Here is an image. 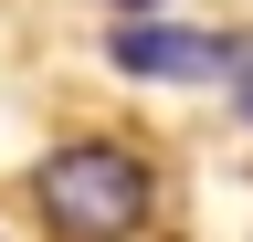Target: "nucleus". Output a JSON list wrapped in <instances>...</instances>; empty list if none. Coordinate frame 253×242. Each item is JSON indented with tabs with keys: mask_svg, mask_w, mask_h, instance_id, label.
<instances>
[{
	"mask_svg": "<svg viewBox=\"0 0 253 242\" xmlns=\"http://www.w3.org/2000/svg\"><path fill=\"white\" fill-rule=\"evenodd\" d=\"M32 200H42V221L63 242H126L148 221V158H126L106 137H74L32 169Z\"/></svg>",
	"mask_w": 253,
	"mask_h": 242,
	"instance_id": "f257e3e1",
	"label": "nucleus"
},
{
	"mask_svg": "<svg viewBox=\"0 0 253 242\" xmlns=\"http://www.w3.org/2000/svg\"><path fill=\"white\" fill-rule=\"evenodd\" d=\"M106 53H116L126 74H158V84L232 74V42H221V32H179V21H126V32H106Z\"/></svg>",
	"mask_w": 253,
	"mask_h": 242,
	"instance_id": "f03ea898",
	"label": "nucleus"
},
{
	"mask_svg": "<svg viewBox=\"0 0 253 242\" xmlns=\"http://www.w3.org/2000/svg\"><path fill=\"white\" fill-rule=\"evenodd\" d=\"M243 105H253V84H243Z\"/></svg>",
	"mask_w": 253,
	"mask_h": 242,
	"instance_id": "7ed1b4c3",
	"label": "nucleus"
},
{
	"mask_svg": "<svg viewBox=\"0 0 253 242\" xmlns=\"http://www.w3.org/2000/svg\"><path fill=\"white\" fill-rule=\"evenodd\" d=\"M126 11H137V0H126Z\"/></svg>",
	"mask_w": 253,
	"mask_h": 242,
	"instance_id": "20e7f679",
	"label": "nucleus"
}]
</instances>
